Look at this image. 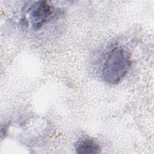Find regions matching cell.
Instances as JSON below:
<instances>
[{
  "label": "cell",
  "instance_id": "1",
  "mask_svg": "<svg viewBox=\"0 0 154 154\" xmlns=\"http://www.w3.org/2000/svg\"><path fill=\"white\" fill-rule=\"evenodd\" d=\"M131 65L129 52L121 46L113 48L105 60L102 77L105 82L111 85L120 82L126 76Z\"/></svg>",
  "mask_w": 154,
  "mask_h": 154
},
{
  "label": "cell",
  "instance_id": "2",
  "mask_svg": "<svg viewBox=\"0 0 154 154\" xmlns=\"http://www.w3.org/2000/svg\"><path fill=\"white\" fill-rule=\"evenodd\" d=\"M54 8L47 1H37L32 6L30 13V20L34 29H39L51 19Z\"/></svg>",
  "mask_w": 154,
  "mask_h": 154
},
{
  "label": "cell",
  "instance_id": "3",
  "mask_svg": "<svg viewBox=\"0 0 154 154\" xmlns=\"http://www.w3.org/2000/svg\"><path fill=\"white\" fill-rule=\"evenodd\" d=\"M75 149L77 153H99L101 151L99 143L88 137L78 140L75 145Z\"/></svg>",
  "mask_w": 154,
  "mask_h": 154
}]
</instances>
